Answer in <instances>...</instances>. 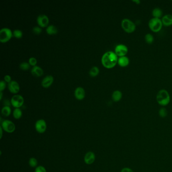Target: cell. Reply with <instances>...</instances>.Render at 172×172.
<instances>
[{
	"label": "cell",
	"instance_id": "27",
	"mask_svg": "<svg viewBox=\"0 0 172 172\" xmlns=\"http://www.w3.org/2000/svg\"><path fill=\"white\" fill-rule=\"evenodd\" d=\"M38 161L35 158H31L29 160V165L30 166V167H32V168L36 167L37 165H38Z\"/></svg>",
	"mask_w": 172,
	"mask_h": 172
},
{
	"label": "cell",
	"instance_id": "20",
	"mask_svg": "<svg viewBox=\"0 0 172 172\" xmlns=\"http://www.w3.org/2000/svg\"><path fill=\"white\" fill-rule=\"evenodd\" d=\"M46 31H47L48 34H50V35H53V34L57 33L58 30V28L56 26L53 25V24H50L47 26V28H46Z\"/></svg>",
	"mask_w": 172,
	"mask_h": 172
},
{
	"label": "cell",
	"instance_id": "3",
	"mask_svg": "<svg viewBox=\"0 0 172 172\" xmlns=\"http://www.w3.org/2000/svg\"><path fill=\"white\" fill-rule=\"evenodd\" d=\"M121 27L126 32L128 33H131L136 29L135 24L128 18H124L121 21Z\"/></svg>",
	"mask_w": 172,
	"mask_h": 172
},
{
	"label": "cell",
	"instance_id": "7",
	"mask_svg": "<svg viewBox=\"0 0 172 172\" xmlns=\"http://www.w3.org/2000/svg\"><path fill=\"white\" fill-rule=\"evenodd\" d=\"M11 104L15 108H20L24 102L23 97L20 95H13L11 99Z\"/></svg>",
	"mask_w": 172,
	"mask_h": 172
},
{
	"label": "cell",
	"instance_id": "32",
	"mask_svg": "<svg viewBox=\"0 0 172 172\" xmlns=\"http://www.w3.org/2000/svg\"><path fill=\"white\" fill-rule=\"evenodd\" d=\"M6 87V82L4 80H1L0 81V92H2L5 89Z\"/></svg>",
	"mask_w": 172,
	"mask_h": 172
},
{
	"label": "cell",
	"instance_id": "12",
	"mask_svg": "<svg viewBox=\"0 0 172 172\" xmlns=\"http://www.w3.org/2000/svg\"><path fill=\"white\" fill-rule=\"evenodd\" d=\"M54 80V77L52 75H48L45 76L41 81V85L44 88H48V87H50L53 84Z\"/></svg>",
	"mask_w": 172,
	"mask_h": 172
},
{
	"label": "cell",
	"instance_id": "11",
	"mask_svg": "<svg viewBox=\"0 0 172 172\" xmlns=\"http://www.w3.org/2000/svg\"><path fill=\"white\" fill-rule=\"evenodd\" d=\"M8 88L9 91L13 93H18L20 90V85L16 81L12 80L8 84Z\"/></svg>",
	"mask_w": 172,
	"mask_h": 172
},
{
	"label": "cell",
	"instance_id": "33",
	"mask_svg": "<svg viewBox=\"0 0 172 172\" xmlns=\"http://www.w3.org/2000/svg\"><path fill=\"white\" fill-rule=\"evenodd\" d=\"M4 81H5L6 82L9 83L11 81H12V78H11V76L9 75H6L4 76Z\"/></svg>",
	"mask_w": 172,
	"mask_h": 172
},
{
	"label": "cell",
	"instance_id": "34",
	"mask_svg": "<svg viewBox=\"0 0 172 172\" xmlns=\"http://www.w3.org/2000/svg\"><path fill=\"white\" fill-rule=\"evenodd\" d=\"M121 172H134V171L131 168L125 167V168H122L121 171Z\"/></svg>",
	"mask_w": 172,
	"mask_h": 172
},
{
	"label": "cell",
	"instance_id": "36",
	"mask_svg": "<svg viewBox=\"0 0 172 172\" xmlns=\"http://www.w3.org/2000/svg\"><path fill=\"white\" fill-rule=\"evenodd\" d=\"M0 130H1V136H0V138H2V136H3V129H2V128L1 127H0Z\"/></svg>",
	"mask_w": 172,
	"mask_h": 172
},
{
	"label": "cell",
	"instance_id": "15",
	"mask_svg": "<svg viewBox=\"0 0 172 172\" xmlns=\"http://www.w3.org/2000/svg\"><path fill=\"white\" fill-rule=\"evenodd\" d=\"M31 73L32 75L35 77H40L43 75V70L41 67L36 65L35 66L32 67L31 69Z\"/></svg>",
	"mask_w": 172,
	"mask_h": 172
},
{
	"label": "cell",
	"instance_id": "10",
	"mask_svg": "<svg viewBox=\"0 0 172 172\" xmlns=\"http://www.w3.org/2000/svg\"><path fill=\"white\" fill-rule=\"evenodd\" d=\"M36 21L40 27H46L49 23V18L46 15H39L36 19Z\"/></svg>",
	"mask_w": 172,
	"mask_h": 172
},
{
	"label": "cell",
	"instance_id": "35",
	"mask_svg": "<svg viewBox=\"0 0 172 172\" xmlns=\"http://www.w3.org/2000/svg\"><path fill=\"white\" fill-rule=\"evenodd\" d=\"M133 2H134L135 3H136V4H137V5H139V4H140V1H139V0H135V1H133Z\"/></svg>",
	"mask_w": 172,
	"mask_h": 172
},
{
	"label": "cell",
	"instance_id": "6",
	"mask_svg": "<svg viewBox=\"0 0 172 172\" xmlns=\"http://www.w3.org/2000/svg\"><path fill=\"white\" fill-rule=\"evenodd\" d=\"M1 127L6 132L12 133L14 132L16 126L14 123L9 120H5L1 122Z\"/></svg>",
	"mask_w": 172,
	"mask_h": 172
},
{
	"label": "cell",
	"instance_id": "28",
	"mask_svg": "<svg viewBox=\"0 0 172 172\" xmlns=\"http://www.w3.org/2000/svg\"><path fill=\"white\" fill-rule=\"evenodd\" d=\"M158 115L161 118H165L168 115V111L165 108H161L158 111Z\"/></svg>",
	"mask_w": 172,
	"mask_h": 172
},
{
	"label": "cell",
	"instance_id": "25",
	"mask_svg": "<svg viewBox=\"0 0 172 172\" xmlns=\"http://www.w3.org/2000/svg\"><path fill=\"white\" fill-rule=\"evenodd\" d=\"M13 36L17 38H20L23 36V32L20 29H16L13 31Z\"/></svg>",
	"mask_w": 172,
	"mask_h": 172
},
{
	"label": "cell",
	"instance_id": "17",
	"mask_svg": "<svg viewBox=\"0 0 172 172\" xmlns=\"http://www.w3.org/2000/svg\"><path fill=\"white\" fill-rule=\"evenodd\" d=\"M130 60L127 56H123L118 58V64L121 67H126L129 65Z\"/></svg>",
	"mask_w": 172,
	"mask_h": 172
},
{
	"label": "cell",
	"instance_id": "30",
	"mask_svg": "<svg viewBox=\"0 0 172 172\" xmlns=\"http://www.w3.org/2000/svg\"><path fill=\"white\" fill-rule=\"evenodd\" d=\"M32 32H33L34 34H40L42 32V29L40 26H36L32 28Z\"/></svg>",
	"mask_w": 172,
	"mask_h": 172
},
{
	"label": "cell",
	"instance_id": "31",
	"mask_svg": "<svg viewBox=\"0 0 172 172\" xmlns=\"http://www.w3.org/2000/svg\"><path fill=\"white\" fill-rule=\"evenodd\" d=\"M34 172H47V170L43 166H39L36 167Z\"/></svg>",
	"mask_w": 172,
	"mask_h": 172
},
{
	"label": "cell",
	"instance_id": "8",
	"mask_svg": "<svg viewBox=\"0 0 172 172\" xmlns=\"http://www.w3.org/2000/svg\"><path fill=\"white\" fill-rule=\"evenodd\" d=\"M114 52L118 57L126 56V55L128 52V48L126 45L119 44L115 47Z\"/></svg>",
	"mask_w": 172,
	"mask_h": 172
},
{
	"label": "cell",
	"instance_id": "16",
	"mask_svg": "<svg viewBox=\"0 0 172 172\" xmlns=\"http://www.w3.org/2000/svg\"><path fill=\"white\" fill-rule=\"evenodd\" d=\"M161 20L163 26H170L172 25V15H165L163 16Z\"/></svg>",
	"mask_w": 172,
	"mask_h": 172
},
{
	"label": "cell",
	"instance_id": "37",
	"mask_svg": "<svg viewBox=\"0 0 172 172\" xmlns=\"http://www.w3.org/2000/svg\"><path fill=\"white\" fill-rule=\"evenodd\" d=\"M2 97H3V92H0V100H2Z\"/></svg>",
	"mask_w": 172,
	"mask_h": 172
},
{
	"label": "cell",
	"instance_id": "22",
	"mask_svg": "<svg viewBox=\"0 0 172 172\" xmlns=\"http://www.w3.org/2000/svg\"><path fill=\"white\" fill-rule=\"evenodd\" d=\"M2 115L5 117H8L11 113V109L10 106H4L1 110Z\"/></svg>",
	"mask_w": 172,
	"mask_h": 172
},
{
	"label": "cell",
	"instance_id": "2",
	"mask_svg": "<svg viewBox=\"0 0 172 172\" xmlns=\"http://www.w3.org/2000/svg\"><path fill=\"white\" fill-rule=\"evenodd\" d=\"M156 99L158 104L163 107L167 106L170 102V96L168 92L163 89L158 92Z\"/></svg>",
	"mask_w": 172,
	"mask_h": 172
},
{
	"label": "cell",
	"instance_id": "23",
	"mask_svg": "<svg viewBox=\"0 0 172 172\" xmlns=\"http://www.w3.org/2000/svg\"><path fill=\"white\" fill-rule=\"evenodd\" d=\"M99 72H100V70H99V67L97 66H93L90 69L89 74L90 76L95 77L99 74Z\"/></svg>",
	"mask_w": 172,
	"mask_h": 172
},
{
	"label": "cell",
	"instance_id": "4",
	"mask_svg": "<svg viewBox=\"0 0 172 172\" xmlns=\"http://www.w3.org/2000/svg\"><path fill=\"white\" fill-rule=\"evenodd\" d=\"M163 26L161 19L152 18L149 22V27L151 31L154 32H159Z\"/></svg>",
	"mask_w": 172,
	"mask_h": 172
},
{
	"label": "cell",
	"instance_id": "9",
	"mask_svg": "<svg viewBox=\"0 0 172 172\" xmlns=\"http://www.w3.org/2000/svg\"><path fill=\"white\" fill-rule=\"evenodd\" d=\"M47 125L43 119H39L35 123V129L38 133L42 134L45 133L47 129Z\"/></svg>",
	"mask_w": 172,
	"mask_h": 172
},
{
	"label": "cell",
	"instance_id": "1",
	"mask_svg": "<svg viewBox=\"0 0 172 172\" xmlns=\"http://www.w3.org/2000/svg\"><path fill=\"white\" fill-rule=\"evenodd\" d=\"M118 58L114 52L107 51L102 57L101 62L105 68L111 69L118 64Z\"/></svg>",
	"mask_w": 172,
	"mask_h": 172
},
{
	"label": "cell",
	"instance_id": "14",
	"mask_svg": "<svg viewBox=\"0 0 172 172\" xmlns=\"http://www.w3.org/2000/svg\"><path fill=\"white\" fill-rule=\"evenodd\" d=\"M74 96L78 100H82L85 97V92L82 87H77L74 91Z\"/></svg>",
	"mask_w": 172,
	"mask_h": 172
},
{
	"label": "cell",
	"instance_id": "26",
	"mask_svg": "<svg viewBox=\"0 0 172 172\" xmlns=\"http://www.w3.org/2000/svg\"><path fill=\"white\" fill-rule=\"evenodd\" d=\"M19 67L21 70H27L31 67V65L27 62H23L20 63L19 65Z\"/></svg>",
	"mask_w": 172,
	"mask_h": 172
},
{
	"label": "cell",
	"instance_id": "21",
	"mask_svg": "<svg viewBox=\"0 0 172 172\" xmlns=\"http://www.w3.org/2000/svg\"><path fill=\"white\" fill-rule=\"evenodd\" d=\"M13 116L15 119H19L22 116V111L20 108H15L13 112Z\"/></svg>",
	"mask_w": 172,
	"mask_h": 172
},
{
	"label": "cell",
	"instance_id": "29",
	"mask_svg": "<svg viewBox=\"0 0 172 172\" xmlns=\"http://www.w3.org/2000/svg\"><path fill=\"white\" fill-rule=\"evenodd\" d=\"M28 63L31 65V66L33 67L35 66H36L37 64V60L36 58L31 57L29 59Z\"/></svg>",
	"mask_w": 172,
	"mask_h": 172
},
{
	"label": "cell",
	"instance_id": "19",
	"mask_svg": "<svg viewBox=\"0 0 172 172\" xmlns=\"http://www.w3.org/2000/svg\"><path fill=\"white\" fill-rule=\"evenodd\" d=\"M163 12L161 10V9L160 8H155L152 10V15L153 18H158L161 19V18L163 17Z\"/></svg>",
	"mask_w": 172,
	"mask_h": 172
},
{
	"label": "cell",
	"instance_id": "13",
	"mask_svg": "<svg viewBox=\"0 0 172 172\" xmlns=\"http://www.w3.org/2000/svg\"><path fill=\"white\" fill-rule=\"evenodd\" d=\"M95 155L92 151H88L85 155L84 161L87 165H92L95 161Z\"/></svg>",
	"mask_w": 172,
	"mask_h": 172
},
{
	"label": "cell",
	"instance_id": "18",
	"mask_svg": "<svg viewBox=\"0 0 172 172\" xmlns=\"http://www.w3.org/2000/svg\"><path fill=\"white\" fill-rule=\"evenodd\" d=\"M122 97H123V94L122 92L119 90H116L112 93V99L114 102H118L122 99Z\"/></svg>",
	"mask_w": 172,
	"mask_h": 172
},
{
	"label": "cell",
	"instance_id": "24",
	"mask_svg": "<svg viewBox=\"0 0 172 172\" xmlns=\"http://www.w3.org/2000/svg\"><path fill=\"white\" fill-rule=\"evenodd\" d=\"M144 40L146 43L151 44L154 41V37L151 33H147L144 36Z\"/></svg>",
	"mask_w": 172,
	"mask_h": 172
},
{
	"label": "cell",
	"instance_id": "5",
	"mask_svg": "<svg viewBox=\"0 0 172 172\" xmlns=\"http://www.w3.org/2000/svg\"><path fill=\"white\" fill-rule=\"evenodd\" d=\"M13 32L11 29L4 27L0 30V41L1 43H6L12 37Z\"/></svg>",
	"mask_w": 172,
	"mask_h": 172
}]
</instances>
